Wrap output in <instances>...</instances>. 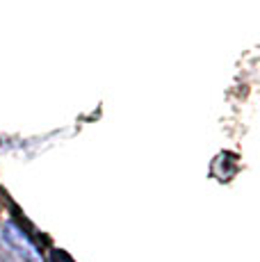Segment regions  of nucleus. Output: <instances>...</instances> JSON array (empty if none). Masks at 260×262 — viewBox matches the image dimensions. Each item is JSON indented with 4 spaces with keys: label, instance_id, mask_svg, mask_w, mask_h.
I'll use <instances>...</instances> for the list:
<instances>
[{
    "label": "nucleus",
    "instance_id": "f257e3e1",
    "mask_svg": "<svg viewBox=\"0 0 260 262\" xmlns=\"http://www.w3.org/2000/svg\"><path fill=\"white\" fill-rule=\"evenodd\" d=\"M3 235H5V239H7L9 244H12L14 249H16L28 262H41V258H39V253H37V249L32 246V242H30L18 228H14L12 224H7V226H5V230H3Z\"/></svg>",
    "mask_w": 260,
    "mask_h": 262
},
{
    "label": "nucleus",
    "instance_id": "7ed1b4c3",
    "mask_svg": "<svg viewBox=\"0 0 260 262\" xmlns=\"http://www.w3.org/2000/svg\"><path fill=\"white\" fill-rule=\"evenodd\" d=\"M0 262H3V260H0Z\"/></svg>",
    "mask_w": 260,
    "mask_h": 262
},
{
    "label": "nucleus",
    "instance_id": "f03ea898",
    "mask_svg": "<svg viewBox=\"0 0 260 262\" xmlns=\"http://www.w3.org/2000/svg\"><path fill=\"white\" fill-rule=\"evenodd\" d=\"M51 262H73V260H71V255H67L64 251L55 249L53 253H51Z\"/></svg>",
    "mask_w": 260,
    "mask_h": 262
}]
</instances>
